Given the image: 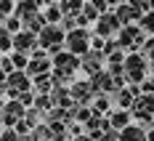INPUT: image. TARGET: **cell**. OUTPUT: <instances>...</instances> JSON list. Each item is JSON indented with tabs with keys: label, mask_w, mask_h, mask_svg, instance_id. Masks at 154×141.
I'll list each match as a JSON object with an SVG mask.
<instances>
[{
	"label": "cell",
	"mask_w": 154,
	"mask_h": 141,
	"mask_svg": "<svg viewBox=\"0 0 154 141\" xmlns=\"http://www.w3.org/2000/svg\"><path fill=\"white\" fill-rule=\"evenodd\" d=\"M3 96H8V85H5V83H0V99H3Z\"/></svg>",
	"instance_id": "33"
},
{
	"label": "cell",
	"mask_w": 154,
	"mask_h": 141,
	"mask_svg": "<svg viewBox=\"0 0 154 141\" xmlns=\"http://www.w3.org/2000/svg\"><path fill=\"white\" fill-rule=\"evenodd\" d=\"M0 69H3L5 75L16 72V69H14V61H11V53H8V56H0Z\"/></svg>",
	"instance_id": "29"
},
{
	"label": "cell",
	"mask_w": 154,
	"mask_h": 141,
	"mask_svg": "<svg viewBox=\"0 0 154 141\" xmlns=\"http://www.w3.org/2000/svg\"><path fill=\"white\" fill-rule=\"evenodd\" d=\"M138 27H141V32H143L146 37H154V11H152V14H146L143 19H141Z\"/></svg>",
	"instance_id": "23"
},
{
	"label": "cell",
	"mask_w": 154,
	"mask_h": 141,
	"mask_svg": "<svg viewBox=\"0 0 154 141\" xmlns=\"http://www.w3.org/2000/svg\"><path fill=\"white\" fill-rule=\"evenodd\" d=\"M45 27H48V21H45V16H43V14H37V16H32V19L24 21V30L32 32V35H40Z\"/></svg>",
	"instance_id": "17"
},
{
	"label": "cell",
	"mask_w": 154,
	"mask_h": 141,
	"mask_svg": "<svg viewBox=\"0 0 154 141\" xmlns=\"http://www.w3.org/2000/svg\"><path fill=\"white\" fill-rule=\"evenodd\" d=\"M114 40H117L120 51H130V53H136V51H138V53H141V45L146 43V35L141 32L138 24H130V27H122L120 35H117Z\"/></svg>",
	"instance_id": "3"
},
{
	"label": "cell",
	"mask_w": 154,
	"mask_h": 141,
	"mask_svg": "<svg viewBox=\"0 0 154 141\" xmlns=\"http://www.w3.org/2000/svg\"><path fill=\"white\" fill-rule=\"evenodd\" d=\"M51 64H53V72H56L59 77H64L69 85H72V77H75L77 69H80V59H77L75 53L61 51V53H56V56L51 59Z\"/></svg>",
	"instance_id": "4"
},
{
	"label": "cell",
	"mask_w": 154,
	"mask_h": 141,
	"mask_svg": "<svg viewBox=\"0 0 154 141\" xmlns=\"http://www.w3.org/2000/svg\"><path fill=\"white\" fill-rule=\"evenodd\" d=\"M0 141H21V136L11 128V130H3V133H0Z\"/></svg>",
	"instance_id": "32"
},
{
	"label": "cell",
	"mask_w": 154,
	"mask_h": 141,
	"mask_svg": "<svg viewBox=\"0 0 154 141\" xmlns=\"http://www.w3.org/2000/svg\"><path fill=\"white\" fill-rule=\"evenodd\" d=\"M130 114L136 117V120H146V117H154V96H146L141 93L136 101H133V109Z\"/></svg>",
	"instance_id": "12"
},
{
	"label": "cell",
	"mask_w": 154,
	"mask_h": 141,
	"mask_svg": "<svg viewBox=\"0 0 154 141\" xmlns=\"http://www.w3.org/2000/svg\"><path fill=\"white\" fill-rule=\"evenodd\" d=\"M59 27H61L64 32H72V30H77V21H75V16H64Z\"/></svg>",
	"instance_id": "30"
},
{
	"label": "cell",
	"mask_w": 154,
	"mask_h": 141,
	"mask_svg": "<svg viewBox=\"0 0 154 141\" xmlns=\"http://www.w3.org/2000/svg\"><path fill=\"white\" fill-rule=\"evenodd\" d=\"M24 123L29 125V130H35V128H40V125H45V114L40 109H27V114H24Z\"/></svg>",
	"instance_id": "18"
},
{
	"label": "cell",
	"mask_w": 154,
	"mask_h": 141,
	"mask_svg": "<svg viewBox=\"0 0 154 141\" xmlns=\"http://www.w3.org/2000/svg\"><path fill=\"white\" fill-rule=\"evenodd\" d=\"M80 69H82L88 77H93V75H98V72L106 69V56H104L101 51H88V53L80 59Z\"/></svg>",
	"instance_id": "9"
},
{
	"label": "cell",
	"mask_w": 154,
	"mask_h": 141,
	"mask_svg": "<svg viewBox=\"0 0 154 141\" xmlns=\"http://www.w3.org/2000/svg\"><path fill=\"white\" fill-rule=\"evenodd\" d=\"M130 120H133V114H130V112H125V109L109 112V125H112V130H117V133H122L128 125H133Z\"/></svg>",
	"instance_id": "14"
},
{
	"label": "cell",
	"mask_w": 154,
	"mask_h": 141,
	"mask_svg": "<svg viewBox=\"0 0 154 141\" xmlns=\"http://www.w3.org/2000/svg\"><path fill=\"white\" fill-rule=\"evenodd\" d=\"M48 72H53V64H51V56L40 48V51H35V53H32L29 67H27V75L35 80V77H40V75H48Z\"/></svg>",
	"instance_id": "10"
},
{
	"label": "cell",
	"mask_w": 154,
	"mask_h": 141,
	"mask_svg": "<svg viewBox=\"0 0 154 141\" xmlns=\"http://www.w3.org/2000/svg\"><path fill=\"white\" fill-rule=\"evenodd\" d=\"M14 8H16V3H11V0H0V21H5L8 16H14Z\"/></svg>",
	"instance_id": "28"
},
{
	"label": "cell",
	"mask_w": 154,
	"mask_h": 141,
	"mask_svg": "<svg viewBox=\"0 0 154 141\" xmlns=\"http://www.w3.org/2000/svg\"><path fill=\"white\" fill-rule=\"evenodd\" d=\"M45 3H37V0H19L14 8V16L16 19H21V24L27 21V19H32V16L40 14V8H43Z\"/></svg>",
	"instance_id": "13"
},
{
	"label": "cell",
	"mask_w": 154,
	"mask_h": 141,
	"mask_svg": "<svg viewBox=\"0 0 154 141\" xmlns=\"http://www.w3.org/2000/svg\"><path fill=\"white\" fill-rule=\"evenodd\" d=\"M141 56L149 64H154V37H146V43L141 45Z\"/></svg>",
	"instance_id": "26"
},
{
	"label": "cell",
	"mask_w": 154,
	"mask_h": 141,
	"mask_svg": "<svg viewBox=\"0 0 154 141\" xmlns=\"http://www.w3.org/2000/svg\"><path fill=\"white\" fill-rule=\"evenodd\" d=\"M27 141H53V133H51L48 125H40V128H35L29 136H27Z\"/></svg>",
	"instance_id": "21"
},
{
	"label": "cell",
	"mask_w": 154,
	"mask_h": 141,
	"mask_svg": "<svg viewBox=\"0 0 154 141\" xmlns=\"http://www.w3.org/2000/svg\"><path fill=\"white\" fill-rule=\"evenodd\" d=\"M149 77H154V64H149Z\"/></svg>",
	"instance_id": "35"
},
{
	"label": "cell",
	"mask_w": 154,
	"mask_h": 141,
	"mask_svg": "<svg viewBox=\"0 0 154 141\" xmlns=\"http://www.w3.org/2000/svg\"><path fill=\"white\" fill-rule=\"evenodd\" d=\"M3 104H5V101H3V99H0V112H3Z\"/></svg>",
	"instance_id": "36"
},
{
	"label": "cell",
	"mask_w": 154,
	"mask_h": 141,
	"mask_svg": "<svg viewBox=\"0 0 154 141\" xmlns=\"http://www.w3.org/2000/svg\"><path fill=\"white\" fill-rule=\"evenodd\" d=\"M141 93H146V96H154V77H146L143 83H141Z\"/></svg>",
	"instance_id": "31"
},
{
	"label": "cell",
	"mask_w": 154,
	"mask_h": 141,
	"mask_svg": "<svg viewBox=\"0 0 154 141\" xmlns=\"http://www.w3.org/2000/svg\"><path fill=\"white\" fill-rule=\"evenodd\" d=\"M14 51L16 53H24V56H29L35 51H40V43H37V35H32V32L21 30L19 35H14Z\"/></svg>",
	"instance_id": "11"
},
{
	"label": "cell",
	"mask_w": 154,
	"mask_h": 141,
	"mask_svg": "<svg viewBox=\"0 0 154 141\" xmlns=\"http://www.w3.org/2000/svg\"><path fill=\"white\" fill-rule=\"evenodd\" d=\"M5 85H8V99H11V101H16L21 93L32 91V77L27 75V72H11Z\"/></svg>",
	"instance_id": "8"
},
{
	"label": "cell",
	"mask_w": 154,
	"mask_h": 141,
	"mask_svg": "<svg viewBox=\"0 0 154 141\" xmlns=\"http://www.w3.org/2000/svg\"><path fill=\"white\" fill-rule=\"evenodd\" d=\"M53 88H56V83H53V75H51V72L32 80V91H35L37 96H51V91H53Z\"/></svg>",
	"instance_id": "15"
},
{
	"label": "cell",
	"mask_w": 154,
	"mask_h": 141,
	"mask_svg": "<svg viewBox=\"0 0 154 141\" xmlns=\"http://www.w3.org/2000/svg\"><path fill=\"white\" fill-rule=\"evenodd\" d=\"M35 109H40L43 114L53 109V101H51V96H37V101H35Z\"/></svg>",
	"instance_id": "27"
},
{
	"label": "cell",
	"mask_w": 154,
	"mask_h": 141,
	"mask_svg": "<svg viewBox=\"0 0 154 141\" xmlns=\"http://www.w3.org/2000/svg\"><path fill=\"white\" fill-rule=\"evenodd\" d=\"M24 114H27V109H24L19 101H5V104H3V112H0V123H3L5 130H11V128H16L24 120Z\"/></svg>",
	"instance_id": "7"
},
{
	"label": "cell",
	"mask_w": 154,
	"mask_h": 141,
	"mask_svg": "<svg viewBox=\"0 0 154 141\" xmlns=\"http://www.w3.org/2000/svg\"><path fill=\"white\" fill-rule=\"evenodd\" d=\"M80 14L85 16V19H88V21H91V24H96V21H98V19H101V14H98V11H96V5H93V3H88V0H85V3H82V11H80Z\"/></svg>",
	"instance_id": "24"
},
{
	"label": "cell",
	"mask_w": 154,
	"mask_h": 141,
	"mask_svg": "<svg viewBox=\"0 0 154 141\" xmlns=\"http://www.w3.org/2000/svg\"><path fill=\"white\" fill-rule=\"evenodd\" d=\"M3 130H5V128H3V123H0V133H3Z\"/></svg>",
	"instance_id": "37"
},
{
	"label": "cell",
	"mask_w": 154,
	"mask_h": 141,
	"mask_svg": "<svg viewBox=\"0 0 154 141\" xmlns=\"http://www.w3.org/2000/svg\"><path fill=\"white\" fill-rule=\"evenodd\" d=\"M149 77V61L141 53H128L125 56V80L128 85H141Z\"/></svg>",
	"instance_id": "1"
},
{
	"label": "cell",
	"mask_w": 154,
	"mask_h": 141,
	"mask_svg": "<svg viewBox=\"0 0 154 141\" xmlns=\"http://www.w3.org/2000/svg\"><path fill=\"white\" fill-rule=\"evenodd\" d=\"M120 30H122V24L117 21V16H114V11H112V14H104L98 21H96L93 35H96V37H104V40H114V37L120 35Z\"/></svg>",
	"instance_id": "5"
},
{
	"label": "cell",
	"mask_w": 154,
	"mask_h": 141,
	"mask_svg": "<svg viewBox=\"0 0 154 141\" xmlns=\"http://www.w3.org/2000/svg\"><path fill=\"white\" fill-rule=\"evenodd\" d=\"M3 27L11 32V35H19V32L24 30V24H21V19H16V16H8L5 21H3Z\"/></svg>",
	"instance_id": "25"
},
{
	"label": "cell",
	"mask_w": 154,
	"mask_h": 141,
	"mask_svg": "<svg viewBox=\"0 0 154 141\" xmlns=\"http://www.w3.org/2000/svg\"><path fill=\"white\" fill-rule=\"evenodd\" d=\"M69 96H72V101H75L77 107H91L93 99H96V93H93V88H91V80H72Z\"/></svg>",
	"instance_id": "6"
},
{
	"label": "cell",
	"mask_w": 154,
	"mask_h": 141,
	"mask_svg": "<svg viewBox=\"0 0 154 141\" xmlns=\"http://www.w3.org/2000/svg\"><path fill=\"white\" fill-rule=\"evenodd\" d=\"M11 51H14V35L5 27H0V56H8Z\"/></svg>",
	"instance_id": "20"
},
{
	"label": "cell",
	"mask_w": 154,
	"mask_h": 141,
	"mask_svg": "<svg viewBox=\"0 0 154 141\" xmlns=\"http://www.w3.org/2000/svg\"><path fill=\"white\" fill-rule=\"evenodd\" d=\"M120 141H146V133H143L138 125H128L122 133H120Z\"/></svg>",
	"instance_id": "19"
},
{
	"label": "cell",
	"mask_w": 154,
	"mask_h": 141,
	"mask_svg": "<svg viewBox=\"0 0 154 141\" xmlns=\"http://www.w3.org/2000/svg\"><path fill=\"white\" fill-rule=\"evenodd\" d=\"M75 141H93V139H91V136H77Z\"/></svg>",
	"instance_id": "34"
},
{
	"label": "cell",
	"mask_w": 154,
	"mask_h": 141,
	"mask_svg": "<svg viewBox=\"0 0 154 141\" xmlns=\"http://www.w3.org/2000/svg\"><path fill=\"white\" fill-rule=\"evenodd\" d=\"M43 16H45V21L51 24V27H59V24H61V19H64L61 8H59V3H48L45 11H43Z\"/></svg>",
	"instance_id": "16"
},
{
	"label": "cell",
	"mask_w": 154,
	"mask_h": 141,
	"mask_svg": "<svg viewBox=\"0 0 154 141\" xmlns=\"http://www.w3.org/2000/svg\"><path fill=\"white\" fill-rule=\"evenodd\" d=\"M109 107H112V99L109 96H96L93 104H91L93 114H104V112H109Z\"/></svg>",
	"instance_id": "22"
},
{
	"label": "cell",
	"mask_w": 154,
	"mask_h": 141,
	"mask_svg": "<svg viewBox=\"0 0 154 141\" xmlns=\"http://www.w3.org/2000/svg\"><path fill=\"white\" fill-rule=\"evenodd\" d=\"M91 37L93 32L91 30H72L66 32V40H64V51H69V53H75L77 59H82L88 51H91Z\"/></svg>",
	"instance_id": "2"
}]
</instances>
